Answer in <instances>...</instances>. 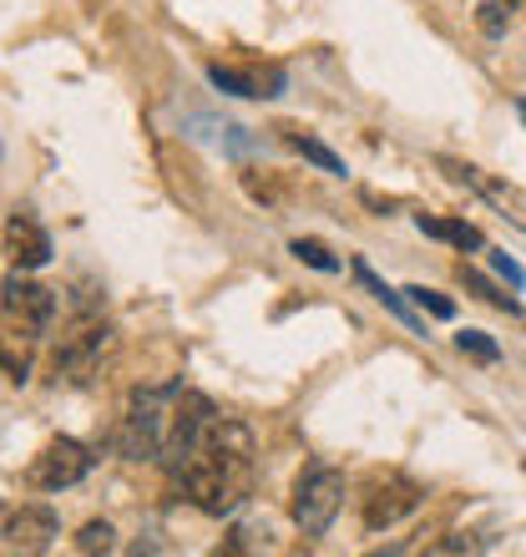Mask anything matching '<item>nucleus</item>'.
<instances>
[{
  "mask_svg": "<svg viewBox=\"0 0 526 557\" xmlns=\"http://www.w3.org/2000/svg\"><path fill=\"white\" fill-rule=\"evenodd\" d=\"M167 476L183 486V497L208 517H228L253 492V431L243 421L213 416L183 456L167 461Z\"/></svg>",
  "mask_w": 526,
  "mask_h": 557,
  "instance_id": "obj_1",
  "label": "nucleus"
},
{
  "mask_svg": "<svg viewBox=\"0 0 526 557\" xmlns=\"http://www.w3.org/2000/svg\"><path fill=\"white\" fill-rule=\"evenodd\" d=\"M51 314H57V294L26 278V269L5 274L0 284V370L11 381H26L30 366H36V350H41L46 330H51Z\"/></svg>",
  "mask_w": 526,
  "mask_h": 557,
  "instance_id": "obj_2",
  "label": "nucleus"
},
{
  "mask_svg": "<svg viewBox=\"0 0 526 557\" xmlns=\"http://www.w3.org/2000/svg\"><path fill=\"white\" fill-rule=\"evenodd\" d=\"M183 385H147L127 400V416H122L117 431V451L132 461H158L162 441H167V425H173V400Z\"/></svg>",
  "mask_w": 526,
  "mask_h": 557,
  "instance_id": "obj_3",
  "label": "nucleus"
},
{
  "mask_svg": "<svg viewBox=\"0 0 526 557\" xmlns=\"http://www.w3.org/2000/svg\"><path fill=\"white\" fill-rule=\"evenodd\" d=\"M339 507H345V471H335L329 461H309L289 497V512L299 522V532L304 537H324V532L335 528Z\"/></svg>",
  "mask_w": 526,
  "mask_h": 557,
  "instance_id": "obj_4",
  "label": "nucleus"
},
{
  "mask_svg": "<svg viewBox=\"0 0 526 557\" xmlns=\"http://www.w3.org/2000/svg\"><path fill=\"white\" fill-rule=\"evenodd\" d=\"M107 339H112V324L97 314V309H82L72 324H66V335L57 339V350H51V381H66V385H82L91 381V370L102 360Z\"/></svg>",
  "mask_w": 526,
  "mask_h": 557,
  "instance_id": "obj_5",
  "label": "nucleus"
},
{
  "mask_svg": "<svg viewBox=\"0 0 526 557\" xmlns=\"http://www.w3.org/2000/svg\"><path fill=\"white\" fill-rule=\"evenodd\" d=\"M87 471H91L87 446L72 436H57V441H46L41 456L26 467V486H36V492H66V486L87 482Z\"/></svg>",
  "mask_w": 526,
  "mask_h": 557,
  "instance_id": "obj_6",
  "label": "nucleus"
},
{
  "mask_svg": "<svg viewBox=\"0 0 526 557\" xmlns=\"http://www.w3.org/2000/svg\"><path fill=\"white\" fill-rule=\"evenodd\" d=\"M421 497H425V492L410 482L405 471H385V476H375V482H370L365 502H360V507H365V528L370 532L394 528L400 517H410L415 507H421Z\"/></svg>",
  "mask_w": 526,
  "mask_h": 557,
  "instance_id": "obj_7",
  "label": "nucleus"
},
{
  "mask_svg": "<svg viewBox=\"0 0 526 557\" xmlns=\"http://www.w3.org/2000/svg\"><path fill=\"white\" fill-rule=\"evenodd\" d=\"M436 168L451 177V183H461V188L481 193L486 203H497L501 219H512L516 228H526V193H522V188H512V183H501V177L481 173L476 162H461V158H436Z\"/></svg>",
  "mask_w": 526,
  "mask_h": 557,
  "instance_id": "obj_8",
  "label": "nucleus"
},
{
  "mask_svg": "<svg viewBox=\"0 0 526 557\" xmlns=\"http://www.w3.org/2000/svg\"><path fill=\"white\" fill-rule=\"evenodd\" d=\"M208 82L218 91H228V97L268 102V97H278V91L289 87V72H284L278 61H249V66H223V61H213V66H208Z\"/></svg>",
  "mask_w": 526,
  "mask_h": 557,
  "instance_id": "obj_9",
  "label": "nucleus"
},
{
  "mask_svg": "<svg viewBox=\"0 0 526 557\" xmlns=\"http://www.w3.org/2000/svg\"><path fill=\"white\" fill-rule=\"evenodd\" d=\"M57 532H61V522H57V512L51 507H21V512H11L5 517V547H15V553H46V547L57 543Z\"/></svg>",
  "mask_w": 526,
  "mask_h": 557,
  "instance_id": "obj_10",
  "label": "nucleus"
},
{
  "mask_svg": "<svg viewBox=\"0 0 526 557\" xmlns=\"http://www.w3.org/2000/svg\"><path fill=\"white\" fill-rule=\"evenodd\" d=\"M5 253H11L15 269L30 274V269H41L46 259H51V234H46L30 213H15V219L5 223Z\"/></svg>",
  "mask_w": 526,
  "mask_h": 557,
  "instance_id": "obj_11",
  "label": "nucleus"
},
{
  "mask_svg": "<svg viewBox=\"0 0 526 557\" xmlns=\"http://www.w3.org/2000/svg\"><path fill=\"white\" fill-rule=\"evenodd\" d=\"M415 228L425 238H440V244H455V249H486L481 228H471L461 219H436V213H415Z\"/></svg>",
  "mask_w": 526,
  "mask_h": 557,
  "instance_id": "obj_12",
  "label": "nucleus"
},
{
  "mask_svg": "<svg viewBox=\"0 0 526 557\" xmlns=\"http://www.w3.org/2000/svg\"><path fill=\"white\" fill-rule=\"evenodd\" d=\"M354 278H360V284H365V289L375 294V299H380L385 309H390L394 320H400V324H410V330H415V335H425L421 314H415V309L405 305V294H400V289H390V284H385V278H375V269H370V264H354Z\"/></svg>",
  "mask_w": 526,
  "mask_h": 557,
  "instance_id": "obj_13",
  "label": "nucleus"
},
{
  "mask_svg": "<svg viewBox=\"0 0 526 557\" xmlns=\"http://www.w3.org/2000/svg\"><path fill=\"white\" fill-rule=\"evenodd\" d=\"M278 133H284V143H289V147H293V152H299V158H304V162H314V168H324V173L345 177V162H339L335 152H329V147L320 143V137L299 133V127H278Z\"/></svg>",
  "mask_w": 526,
  "mask_h": 557,
  "instance_id": "obj_14",
  "label": "nucleus"
},
{
  "mask_svg": "<svg viewBox=\"0 0 526 557\" xmlns=\"http://www.w3.org/2000/svg\"><path fill=\"white\" fill-rule=\"evenodd\" d=\"M461 284H466L471 294H481L486 305L506 309V314H522V299H516V294H501L497 284H491V278H481V274H476V269H466V264H461Z\"/></svg>",
  "mask_w": 526,
  "mask_h": 557,
  "instance_id": "obj_15",
  "label": "nucleus"
},
{
  "mask_svg": "<svg viewBox=\"0 0 526 557\" xmlns=\"http://www.w3.org/2000/svg\"><path fill=\"white\" fill-rule=\"evenodd\" d=\"M293 259H304V264H314L320 274H339V259L329 249H324L320 238H293Z\"/></svg>",
  "mask_w": 526,
  "mask_h": 557,
  "instance_id": "obj_16",
  "label": "nucleus"
},
{
  "mask_svg": "<svg viewBox=\"0 0 526 557\" xmlns=\"http://www.w3.org/2000/svg\"><path fill=\"white\" fill-rule=\"evenodd\" d=\"M112 547H117L112 522H87V528L76 532V553H112Z\"/></svg>",
  "mask_w": 526,
  "mask_h": 557,
  "instance_id": "obj_17",
  "label": "nucleus"
},
{
  "mask_svg": "<svg viewBox=\"0 0 526 557\" xmlns=\"http://www.w3.org/2000/svg\"><path fill=\"white\" fill-rule=\"evenodd\" d=\"M455 345H461V355H471V360H481V366H491V360H497V339H486L481 330H461V335H455Z\"/></svg>",
  "mask_w": 526,
  "mask_h": 557,
  "instance_id": "obj_18",
  "label": "nucleus"
},
{
  "mask_svg": "<svg viewBox=\"0 0 526 557\" xmlns=\"http://www.w3.org/2000/svg\"><path fill=\"white\" fill-rule=\"evenodd\" d=\"M405 294H410V299H415L421 309H430L436 320H451V314H455V305L446 299V294H436V289H405Z\"/></svg>",
  "mask_w": 526,
  "mask_h": 557,
  "instance_id": "obj_19",
  "label": "nucleus"
},
{
  "mask_svg": "<svg viewBox=\"0 0 526 557\" xmlns=\"http://www.w3.org/2000/svg\"><path fill=\"white\" fill-rule=\"evenodd\" d=\"M491 264H497V274L506 278V284H512V289H522V264H516V259H506V253H491Z\"/></svg>",
  "mask_w": 526,
  "mask_h": 557,
  "instance_id": "obj_20",
  "label": "nucleus"
},
{
  "mask_svg": "<svg viewBox=\"0 0 526 557\" xmlns=\"http://www.w3.org/2000/svg\"><path fill=\"white\" fill-rule=\"evenodd\" d=\"M501 5H522V0H501Z\"/></svg>",
  "mask_w": 526,
  "mask_h": 557,
  "instance_id": "obj_21",
  "label": "nucleus"
},
{
  "mask_svg": "<svg viewBox=\"0 0 526 557\" xmlns=\"http://www.w3.org/2000/svg\"><path fill=\"white\" fill-rule=\"evenodd\" d=\"M522 117H526V102H522Z\"/></svg>",
  "mask_w": 526,
  "mask_h": 557,
  "instance_id": "obj_22",
  "label": "nucleus"
}]
</instances>
